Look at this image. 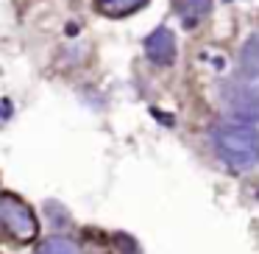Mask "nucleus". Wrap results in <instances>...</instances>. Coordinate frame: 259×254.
<instances>
[{
    "label": "nucleus",
    "instance_id": "nucleus-8",
    "mask_svg": "<svg viewBox=\"0 0 259 254\" xmlns=\"http://www.w3.org/2000/svg\"><path fill=\"white\" fill-rule=\"evenodd\" d=\"M36 254H81V248H78V243L70 240V237L53 235V237H48V240L36 248Z\"/></svg>",
    "mask_w": 259,
    "mask_h": 254
},
{
    "label": "nucleus",
    "instance_id": "nucleus-4",
    "mask_svg": "<svg viewBox=\"0 0 259 254\" xmlns=\"http://www.w3.org/2000/svg\"><path fill=\"white\" fill-rule=\"evenodd\" d=\"M142 48H145L148 62L156 64V67H170V64L176 62V34L167 28V25L153 28L151 34L145 37Z\"/></svg>",
    "mask_w": 259,
    "mask_h": 254
},
{
    "label": "nucleus",
    "instance_id": "nucleus-7",
    "mask_svg": "<svg viewBox=\"0 0 259 254\" xmlns=\"http://www.w3.org/2000/svg\"><path fill=\"white\" fill-rule=\"evenodd\" d=\"M148 0H95V12L103 14V17H128V14L140 12Z\"/></svg>",
    "mask_w": 259,
    "mask_h": 254
},
{
    "label": "nucleus",
    "instance_id": "nucleus-3",
    "mask_svg": "<svg viewBox=\"0 0 259 254\" xmlns=\"http://www.w3.org/2000/svg\"><path fill=\"white\" fill-rule=\"evenodd\" d=\"M223 103L229 106V112L234 115V120L240 123H256L259 120V87L253 84H226L223 87Z\"/></svg>",
    "mask_w": 259,
    "mask_h": 254
},
{
    "label": "nucleus",
    "instance_id": "nucleus-5",
    "mask_svg": "<svg viewBox=\"0 0 259 254\" xmlns=\"http://www.w3.org/2000/svg\"><path fill=\"white\" fill-rule=\"evenodd\" d=\"M173 9L187 28H195L212 12V0H173Z\"/></svg>",
    "mask_w": 259,
    "mask_h": 254
},
{
    "label": "nucleus",
    "instance_id": "nucleus-2",
    "mask_svg": "<svg viewBox=\"0 0 259 254\" xmlns=\"http://www.w3.org/2000/svg\"><path fill=\"white\" fill-rule=\"evenodd\" d=\"M0 226L9 237L20 243H28L36 237L39 224H36V215L31 212V207L17 196H0Z\"/></svg>",
    "mask_w": 259,
    "mask_h": 254
},
{
    "label": "nucleus",
    "instance_id": "nucleus-1",
    "mask_svg": "<svg viewBox=\"0 0 259 254\" xmlns=\"http://www.w3.org/2000/svg\"><path fill=\"white\" fill-rule=\"evenodd\" d=\"M214 154L237 173L253 170L259 165V131L251 123L240 120H223L212 126Z\"/></svg>",
    "mask_w": 259,
    "mask_h": 254
},
{
    "label": "nucleus",
    "instance_id": "nucleus-6",
    "mask_svg": "<svg viewBox=\"0 0 259 254\" xmlns=\"http://www.w3.org/2000/svg\"><path fill=\"white\" fill-rule=\"evenodd\" d=\"M240 76L248 81L259 79V34H251L240 51Z\"/></svg>",
    "mask_w": 259,
    "mask_h": 254
}]
</instances>
